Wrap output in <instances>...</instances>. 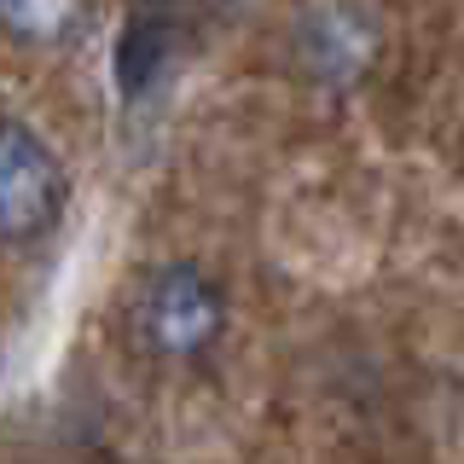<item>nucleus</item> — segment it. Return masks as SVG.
<instances>
[{
  "label": "nucleus",
  "mask_w": 464,
  "mask_h": 464,
  "mask_svg": "<svg viewBox=\"0 0 464 464\" xmlns=\"http://www.w3.org/2000/svg\"><path fill=\"white\" fill-rule=\"evenodd\" d=\"M227 331V296L198 261H163L134 296V343L163 366H192Z\"/></svg>",
  "instance_id": "1"
},
{
  "label": "nucleus",
  "mask_w": 464,
  "mask_h": 464,
  "mask_svg": "<svg viewBox=\"0 0 464 464\" xmlns=\"http://www.w3.org/2000/svg\"><path fill=\"white\" fill-rule=\"evenodd\" d=\"M70 198L64 163L18 116H0V244H41Z\"/></svg>",
  "instance_id": "2"
},
{
  "label": "nucleus",
  "mask_w": 464,
  "mask_h": 464,
  "mask_svg": "<svg viewBox=\"0 0 464 464\" xmlns=\"http://www.w3.org/2000/svg\"><path fill=\"white\" fill-rule=\"evenodd\" d=\"M302 47H308V64H314L319 82H354L360 64L372 58V29L360 24L348 6H331V12H319V18L308 24Z\"/></svg>",
  "instance_id": "3"
},
{
  "label": "nucleus",
  "mask_w": 464,
  "mask_h": 464,
  "mask_svg": "<svg viewBox=\"0 0 464 464\" xmlns=\"http://www.w3.org/2000/svg\"><path fill=\"white\" fill-rule=\"evenodd\" d=\"M169 53H174V18L169 12H134L122 24V35H116V87L128 99H140L145 87L163 76Z\"/></svg>",
  "instance_id": "4"
},
{
  "label": "nucleus",
  "mask_w": 464,
  "mask_h": 464,
  "mask_svg": "<svg viewBox=\"0 0 464 464\" xmlns=\"http://www.w3.org/2000/svg\"><path fill=\"white\" fill-rule=\"evenodd\" d=\"M87 29V0H0V35L18 47H70Z\"/></svg>",
  "instance_id": "5"
}]
</instances>
